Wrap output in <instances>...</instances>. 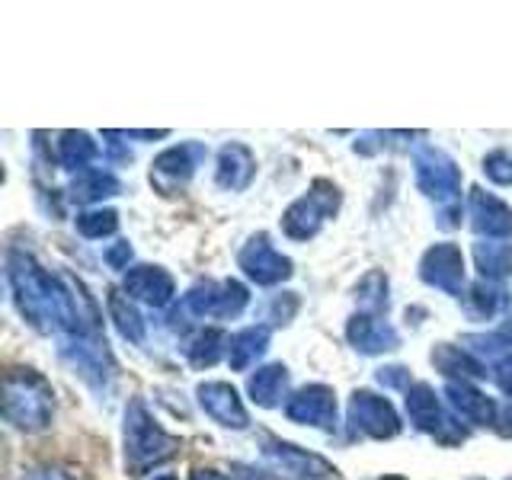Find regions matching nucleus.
Returning a JSON list of instances; mask_svg holds the SVG:
<instances>
[{
    "label": "nucleus",
    "mask_w": 512,
    "mask_h": 480,
    "mask_svg": "<svg viewBox=\"0 0 512 480\" xmlns=\"http://www.w3.org/2000/svg\"><path fill=\"white\" fill-rule=\"evenodd\" d=\"M122 442H125V471L132 477L151 474L154 468H160V464L180 452V439L170 436V432L154 420L141 397H132L125 407Z\"/></svg>",
    "instance_id": "1"
},
{
    "label": "nucleus",
    "mask_w": 512,
    "mask_h": 480,
    "mask_svg": "<svg viewBox=\"0 0 512 480\" xmlns=\"http://www.w3.org/2000/svg\"><path fill=\"white\" fill-rule=\"evenodd\" d=\"M4 420L20 432H42L55 420V391L36 368L4 375Z\"/></svg>",
    "instance_id": "2"
},
{
    "label": "nucleus",
    "mask_w": 512,
    "mask_h": 480,
    "mask_svg": "<svg viewBox=\"0 0 512 480\" xmlns=\"http://www.w3.org/2000/svg\"><path fill=\"white\" fill-rule=\"evenodd\" d=\"M247 304H250V292L240 282L205 279L199 285H192L189 292L180 298V304H176L173 314H170V327L186 330L189 324H196V320H205V317L228 320V317L244 314Z\"/></svg>",
    "instance_id": "3"
},
{
    "label": "nucleus",
    "mask_w": 512,
    "mask_h": 480,
    "mask_svg": "<svg viewBox=\"0 0 512 480\" xmlns=\"http://www.w3.org/2000/svg\"><path fill=\"white\" fill-rule=\"evenodd\" d=\"M340 205H343L340 186H336L333 180H324V176H317V180L311 183V189L285 208V215H282L285 237H292V240L317 237V231L324 228L330 218H336Z\"/></svg>",
    "instance_id": "4"
},
{
    "label": "nucleus",
    "mask_w": 512,
    "mask_h": 480,
    "mask_svg": "<svg viewBox=\"0 0 512 480\" xmlns=\"http://www.w3.org/2000/svg\"><path fill=\"white\" fill-rule=\"evenodd\" d=\"M407 404V416L410 423L426 432V436H432L439 445L445 448H455V445H464L468 442V426H461V420L452 413V407L442 404V397L432 391V384H413V388L407 391L404 397Z\"/></svg>",
    "instance_id": "5"
},
{
    "label": "nucleus",
    "mask_w": 512,
    "mask_h": 480,
    "mask_svg": "<svg viewBox=\"0 0 512 480\" xmlns=\"http://www.w3.org/2000/svg\"><path fill=\"white\" fill-rule=\"evenodd\" d=\"M413 176H416V189L423 196L436 199L442 205H455L461 202V167L448 157L436 144H420L413 148Z\"/></svg>",
    "instance_id": "6"
},
{
    "label": "nucleus",
    "mask_w": 512,
    "mask_h": 480,
    "mask_svg": "<svg viewBox=\"0 0 512 480\" xmlns=\"http://www.w3.org/2000/svg\"><path fill=\"white\" fill-rule=\"evenodd\" d=\"M346 423L349 432L359 439H394L400 436V416L388 397L372 394V391H356L349 397V410H346Z\"/></svg>",
    "instance_id": "7"
},
{
    "label": "nucleus",
    "mask_w": 512,
    "mask_h": 480,
    "mask_svg": "<svg viewBox=\"0 0 512 480\" xmlns=\"http://www.w3.org/2000/svg\"><path fill=\"white\" fill-rule=\"evenodd\" d=\"M464 349H471L487 368V375L500 384V391L512 397V317H506L500 327L490 333L464 336Z\"/></svg>",
    "instance_id": "8"
},
{
    "label": "nucleus",
    "mask_w": 512,
    "mask_h": 480,
    "mask_svg": "<svg viewBox=\"0 0 512 480\" xmlns=\"http://www.w3.org/2000/svg\"><path fill=\"white\" fill-rule=\"evenodd\" d=\"M208 157V148L202 141H183L173 144L151 164V186L164 196H173L176 189H183L192 173L202 167V160Z\"/></svg>",
    "instance_id": "9"
},
{
    "label": "nucleus",
    "mask_w": 512,
    "mask_h": 480,
    "mask_svg": "<svg viewBox=\"0 0 512 480\" xmlns=\"http://www.w3.org/2000/svg\"><path fill=\"white\" fill-rule=\"evenodd\" d=\"M237 266L244 269V276L253 279L256 285H279L285 279H292V260H288L285 253H279L272 247L269 234H253L244 247L237 253Z\"/></svg>",
    "instance_id": "10"
},
{
    "label": "nucleus",
    "mask_w": 512,
    "mask_h": 480,
    "mask_svg": "<svg viewBox=\"0 0 512 480\" xmlns=\"http://www.w3.org/2000/svg\"><path fill=\"white\" fill-rule=\"evenodd\" d=\"M285 416L298 426L333 432L340 410H336V391L327 384H304L285 400Z\"/></svg>",
    "instance_id": "11"
},
{
    "label": "nucleus",
    "mask_w": 512,
    "mask_h": 480,
    "mask_svg": "<svg viewBox=\"0 0 512 480\" xmlns=\"http://www.w3.org/2000/svg\"><path fill=\"white\" fill-rule=\"evenodd\" d=\"M263 455L272 464H279V468L295 480H343L340 471H336L327 458H320L308 452V448L292 445L276 436H263Z\"/></svg>",
    "instance_id": "12"
},
{
    "label": "nucleus",
    "mask_w": 512,
    "mask_h": 480,
    "mask_svg": "<svg viewBox=\"0 0 512 480\" xmlns=\"http://www.w3.org/2000/svg\"><path fill=\"white\" fill-rule=\"evenodd\" d=\"M420 279L436 288L442 295H452V298H461L464 292V256H461V247L458 244H436L423 253L420 260Z\"/></svg>",
    "instance_id": "13"
},
{
    "label": "nucleus",
    "mask_w": 512,
    "mask_h": 480,
    "mask_svg": "<svg viewBox=\"0 0 512 480\" xmlns=\"http://www.w3.org/2000/svg\"><path fill=\"white\" fill-rule=\"evenodd\" d=\"M196 400L205 410V416H212V420L224 429H247L250 426V413L244 407V400H240L237 388L228 381H202L196 388Z\"/></svg>",
    "instance_id": "14"
},
{
    "label": "nucleus",
    "mask_w": 512,
    "mask_h": 480,
    "mask_svg": "<svg viewBox=\"0 0 512 480\" xmlns=\"http://www.w3.org/2000/svg\"><path fill=\"white\" fill-rule=\"evenodd\" d=\"M468 215H471V228L487 237V240H509L512 237V208L493 196V192L474 186L468 196Z\"/></svg>",
    "instance_id": "15"
},
{
    "label": "nucleus",
    "mask_w": 512,
    "mask_h": 480,
    "mask_svg": "<svg viewBox=\"0 0 512 480\" xmlns=\"http://www.w3.org/2000/svg\"><path fill=\"white\" fill-rule=\"evenodd\" d=\"M445 404L452 407L458 420L471 426H496L500 420V404L477 391L471 381H445Z\"/></svg>",
    "instance_id": "16"
},
{
    "label": "nucleus",
    "mask_w": 512,
    "mask_h": 480,
    "mask_svg": "<svg viewBox=\"0 0 512 480\" xmlns=\"http://www.w3.org/2000/svg\"><path fill=\"white\" fill-rule=\"evenodd\" d=\"M122 292L132 298L148 304V308H167L176 295V282L164 266H132L125 272V285Z\"/></svg>",
    "instance_id": "17"
},
{
    "label": "nucleus",
    "mask_w": 512,
    "mask_h": 480,
    "mask_svg": "<svg viewBox=\"0 0 512 480\" xmlns=\"http://www.w3.org/2000/svg\"><path fill=\"white\" fill-rule=\"evenodd\" d=\"M346 340L362 356H381V352H394L400 346V333L378 314H352L346 324Z\"/></svg>",
    "instance_id": "18"
},
{
    "label": "nucleus",
    "mask_w": 512,
    "mask_h": 480,
    "mask_svg": "<svg viewBox=\"0 0 512 480\" xmlns=\"http://www.w3.org/2000/svg\"><path fill=\"white\" fill-rule=\"evenodd\" d=\"M256 176V157L247 144L228 141L218 151V164H215V183L228 192H244Z\"/></svg>",
    "instance_id": "19"
},
{
    "label": "nucleus",
    "mask_w": 512,
    "mask_h": 480,
    "mask_svg": "<svg viewBox=\"0 0 512 480\" xmlns=\"http://www.w3.org/2000/svg\"><path fill=\"white\" fill-rule=\"evenodd\" d=\"M432 365H436V372H442L448 381H480L487 378V368L480 365V359L474 356L471 349L464 346H455V343H439L432 349Z\"/></svg>",
    "instance_id": "20"
},
{
    "label": "nucleus",
    "mask_w": 512,
    "mask_h": 480,
    "mask_svg": "<svg viewBox=\"0 0 512 480\" xmlns=\"http://www.w3.org/2000/svg\"><path fill=\"white\" fill-rule=\"evenodd\" d=\"M269 340H272L269 324H253V327L237 330L228 343V365L234 372H247L250 365H256V359H263Z\"/></svg>",
    "instance_id": "21"
},
{
    "label": "nucleus",
    "mask_w": 512,
    "mask_h": 480,
    "mask_svg": "<svg viewBox=\"0 0 512 480\" xmlns=\"http://www.w3.org/2000/svg\"><path fill=\"white\" fill-rule=\"evenodd\" d=\"M288 391V368L282 362H272V365H263V368H256V372L250 375L247 381V394L256 407H279Z\"/></svg>",
    "instance_id": "22"
},
{
    "label": "nucleus",
    "mask_w": 512,
    "mask_h": 480,
    "mask_svg": "<svg viewBox=\"0 0 512 480\" xmlns=\"http://www.w3.org/2000/svg\"><path fill=\"white\" fill-rule=\"evenodd\" d=\"M55 157L64 170L87 173L100 160V144H96L87 132H61L55 141Z\"/></svg>",
    "instance_id": "23"
},
{
    "label": "nucleus",
    "mask_w": 512,
    "mask_h": 480,
    "mask_svg": "<svg viewBox=\"0 0 512 480\" xmlns=\"http://www.w3.org/2000/svg\"><path fill=\"white\" fill-rule=\"evenodd\" d=\"M119 192H122V183H119L116 173L106 170V167H93L87 173H77L74 176L68 196L77 205H93V202H103L109 196H119Z\"/></svg>",
    "instance_id": "24"
},
{
    "label": "nucleus",
    "mask_w": 512,
    "mask_h": 480,
    "mask_svg": "<svg viewBox=\"0 0 512 480\" xmlns=\"http://www.w3.org/2000/svg\"><path fill=\"white\" fill-rule=\"evenodd\" d=\"M506 304H509V295L496 282L480 279L468 288V292H464V314H468L471 320H477V324L493 320L500 311H506Z\"/></svg>",
    "instance_id": "25"
},
{
    "label": "nucleus",
    "mask_w": 512,
    "mask_h": 480,
    "mask_svg": "<svg viewBox=\"0 0 512 480\" xmlns=\"http://www.w3.org/2000/svg\"><path fill=\"white\" fill-rule=\"evenodd\" d=\"M474 263L484 282L512 279V244H503V240H480V244H474Z\"/></svg>",
    "instance_id": "26"
},
{
    "label": "nucleus",
    "mask_w": 512,
    "mask_h": 480,
    "mask_svg": "<svg viewBox=\"0 0 512 480\" xmlns=\"http://www.w3.org/2000/svg\"><path fill=\"white\" fill-rule=\"evenodd\" d=\"M228 343H231V336L218 330V327H205L199 330L192 340L186 343V362L192 368H212L221 356H228Z\"/></svg>",
    "instance_id": "27"
},
{
    "label": "nucleus",
    "mask_w": 512,
    "mask_h": 480,
    "mask_svg": "<svg viewBox=\"0 0 512 480\" xmlns=\"http://www.w3.org/2000/svg\"><path fill=\"white\" fill-rule=\"evenodd\" d=\"M109 317H112V324H116V330L125 336L128 343H144V333H148V327H144L135 301L128 298L125 292H119V288H112V292H109Z\"/></svg>",
    "instance_id": "28"
},
{
    "label": "nucleus",
    "mask_w": 512,
    "mask_h": 480,
    "mask_svg": "<svg viewBox=\"0 0 512 480\" xmlns=\"http://www.w3.org/2000/svg\"><path fill=\"white\" fill-rule=\"evenodd\" d=\"M356 301L365 308V314L388 311V276L381 269L365 272L356 285Z\"/></svg>",
    "instance_id": "29"
},
{
    "label": "nucleus",
    "mask_w": 512,
    "mask_h": 480,
    "mask_svg": "<svg viewBox=\"0 0 512 480\" xmlns=\"http://www.w3.org/2000/svg\"><path fill=\"white\" fill-rule=\"evenodd\" d=\"M77 231L87 240H100L119 231V215L112 208H93V212L77 215Z\"/></svg>",
    "instance_id": "30"
},
{
    "label": "nucleus",
    "mask_w": 512,
    "mask_h": 480,
    "mask_svg": "<svg viewBox=\"0 0 512 480\" xmlns=\"http://www.w3.org/2000/svg\"><path fill=\"white\" fill-rule=\"evenodd\" d=\"M484 173L487 180L496 186H512V151L509 148H496L484 157Z\"/></svg>",
    "instance_id": "31"
},
{
    "label": "nucleus",
    "mask_w": 512,
    "mask_h": 480,
    "mask_svg": "<svg viewBox=\"0 0 512 480\" xmlns=\"http://www.w3.org/2000/svg\"><path fill=\"white\" fill-rule=\"evenodd\" d=\"M298 295L295 292H279V295H272L269 304H266V320H269V327L272 324H288L295 314H298Z\"/></svg>",
    "instance_id": "32"
},
{
    "label": "nucleus",
    "mask_w": 512,
    "mask_h": 480,
    "mask_svg": "<svg viewBox=\"0 0 512 480\" xmlns=\"http://www.w3.org/2000/svg\"><path fill=\"white\" fill-rule=\"evenodd\" d=\"M375 381L381 384V388H388V391H410L413 388V378L404 365H384L375 372Z\"/></svg>",
    "instance_id": "33"
},
{
    "label": "nucleus",
    "mask_w": 512,
    "mask_h": 480,
    "mask_svg": "<svg viewBox=\"0 0 512 480\" xmlns=\"http://www.w3.org/2000/svg\"><path fill=\"white\" fill-rule=\"evenodd\" d=\"M132 244H128V240H116V244H112L106 253H103V260H106V266L109 269H128V263H132Z\"/></svg>",
    "instance_id": "34"
},
{
    "label": "nucleus",
    "mask_w": 512,
    "mask_h": 480,
    "mask_svg": "<svg viewBox=\"0 0 512 480\" xmlns=\"http://www.w3.org/2000/svg\"><path fill=\"white\" fill-rule=\"evenodd\" d=\"M23 480H74V477L64 474L61 468H29Z\"/></svg>",
    "instance_id": "35"
},
{
    "label": "nucleus",
    "mask_w": 512,
    "mask_h": 480,
    "mask_svg": "<svg viewBox=\"0 0 512 480\" xmlns=\"http://www.w3.org/2000/svg\"><path fill=\"white\" fill-rule=\"evenodd\" d=\"M240 474H244V480H295V477H288V474H272V471H253V468H244L240 464L237 468Z\"/></svg>",
    "instance_id": "36"
},
{
    "label": "nucleus",
    "mask_w": 512,
    "mask_h": 480,
    "mask_svg": "<svg viewBox=\"0 0 512 480\" xmlns=\"http://www.w3.org/2000/svg\"><path fill=\"white\" fill-rule=\"evenodd\" d=\"M496 432H500L503 439H512V404H506L500 410V420H496Z\"/></svg>",
    "instance_id": "37"
},
{
    "label": "nucleus",
    "mask_w": 512,
    "mask_h": 480,
    "mask_svg": "<svg viewBox=\"0 0 512 480\" xmlns=\"http://www.w3.org/2000/svg\"><path fill=\"white\" fill-rule=\"evenodd\" d=\"M189 480H231L228 474H221V471H212V468H205V471H196Z\"/></svg>",
    "instance_id": "38"
},
{
    "label": "nucleus",
    "mask_w": 512,
    "mask_h": 480,
    "mask_svg": "<svg viewBox=\"0 0 512 480\" xmlns=\"http://www.w3.org/2000/svg\"><path fill=\"white\" fill-rule=\"evenodd\" d=\"M154 480H176L173 474H160V477H154Z\"/></svg>",
    "instance_id": "39"
},
{
    "label": "nucleus",
    "mask_w": 512,
    "mask_h": 480,
    "mask_svg": "<svg viewBox=\"0 0 512 480\" xmlns=\"http://www.w3.org/2000/svg\"><path fill=\"white\" fill-rule=\"evenodd\" d=\"M509 480H512V477H509Z\"/></svg>",
    "instance_id": "40"
}]
</instances>
